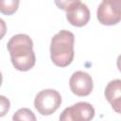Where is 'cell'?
Returning <instances> with one entry per match:
<instances>
[{
    "instance_id": "obj_1",
    "label": "cell",
    "mask_w": 121,
    "mask_h": 121,
    "mask_svg": "<svg viewBox=\"0 0 121 121\" xmlns=\"http://www.w3.org/2000/svg\"><path fill=\"white\" fill-rule=\"evenodd\" d=\"M11 63L18 71L30 70L36 61L33 51V42L26 34H16L10 38L7 44Z\"/></svg>"
},
{
    "instance_id": "obj_2",
    "label": "cell",
    "mask_w": 121,
    "mask_h": 121,
    "mask_svg": "<svg viewBox=\"0 0 121 121\" xmlns=\"http://www.w3.org/2000/svg\"><path fill=\"white\" fill-rule=\"evenodd\" d=\"M75 36L68 30H60L53 36L50 43L51 60L60 67L68 66L74 59Z\"/></svg>"
},
{
    "instance_id": "obj_3",
    "label": "cell",
    "mask_w": 121,
    "mask_h": 121,
    "mask_svg": "<svg viewBox=\"0 0 121 121\" xmlns=\"http://www.w3.org/2000/svg\"><path fill=\"white\" fill-rule=\"evenodd\" d=\"M56 5L66 11L68 22L74 26H83L90 20V10L88 7L79 0L56 1Z\"/></svg>"
},
{
    "instance_id": "obj_4",
    "label": "cell",
    "mask_w": 121,
    "mask_h": 121,
    "mask_svg": "<svg viewBox=\"0 0 121 121\" xmlns=\"http://www.w3.org/2000/svg\"><path fill=\"white\" fill-rule=\"evenodd\" d=\"M61 104L60 94L54 89H44L37 94L34 99V107L42 115H50L55 112Z\"/></svg>"
},
{
    "instance_id": "obj_5",
    "label": "cell",
    "mask_w": 121,
    "mask_h": 121,
    "mask_svg": "<svg viewBox=\"0 0 121 121\" xmlns=\"http://www.w3.org/2000/svg\"><path fill=\"white\" fill-rule=\"evenodd\" d=\"M97 20L105 26H113L121 19V1L104 0L100 3L96 11Z\"/></svg>"
},
{
    "instance_id": "obj_6",
    "label": "cell",
    "mask_w": 121,
    "mask_h": 121,
    "mask_svg": "<svg viewBox=\"0 0 121 121\" xmlns=\"http://www.w3.org/2000/svg\"><path fill=\"white\" fill-rule=\"evenodd\" d=\"M95 116V109L88 102H78L65 108L60 115V121H91Z\"/></svg>"
},
{
    "instance_id": "obj_7",
    "label": "cell",
    "mask_w": 121,
    "mask_h": 121,
    "mask_svg": "<svg viewBox=\"0 0 121 121\" xmlns=\"http://www.w3.org/2000/svg\"><path fill=\"white\" fill-rule=\"evenodd\" d=\"M69 86L73 94L78 96H86L93 91V79L92 77L83 71L75 72L69 80Z\"/></svg>"
},
{
    "instance_id": "obj_8",
    "label": "cell",
    "mask_w": 121,
    "mask_h": 121,
    "mask_svg": "<svg viewBox=\"0 0 121 121\" xmlns=\"http://www.w3.org/2000/svg\"><path fill=\"white\" fill-rule=\"evenodd\" d=\"M104 94L112 109L119 113L121 107V80L114 79L110 81L105 88Z\"/></svg>"
},
{
    "instance_id": "obj_9",
    "label": "cell",
    "mask_w": 121,
    "mask_h": 121,
    "mask_svg": "<svg viewBox=\"0 0 121 121\" xmlns=\"http://www.w3.org/2000/svg\"><path fill=\"white\" fill-rule=\"evenodd\" d=\"M12 121H37V119L30 109L22 108L12 115Z\"/></svg>"
},
{
    "instance_id": "obj_10",
    "label": "cell",
    "mask_w": 121,
    "mask_h": 121,
    "mask_svg": "<svg viewBox=\"0 0 121 121\" xmlns=\"http://www.w3.org/2000/svg\"><path fill=\"white\" fill-rule=\"evenodd\" d=\"M18 0H0V12L5 15L13 14L19 6Z\"/></svg>"
},
{
    "instance_id": "obj_11",
    "label": "cell",
    "mask_w": 121,
    "mask_h": 121,
    "mask_svg": "<svg viewBox=\"0 0 121 121\" xmlns=\"http://www.w3.org/2000/svg\"><path fill=\"white\" fill-rule=\"evenodd\" d=\"M9 108H10L9 100L4 95H0V117L6 115Z\"/></svg>"
},
{
    "instance_id": "obj_12",
    "label": "cell",
    "mask_w": 121,
    "mask_h": 121,
    "mask_svg": "<svg viewBox=\"0 0 121 121\" xmlns=\"http://www.w3.org/2000/svg\"><path fill=\"white\" fill-rule=\"evenodd\" d=\"M7 32V26H6V23L3 19L0 18V40L5 36Z\"/></svg>"
},
{
    "instance_id": "obj_13",
    "label": "cell",
    "mask_w": 121,
    "mask_h": 121,
    "mask_svg": "<svg viewBox=\"0 0 121 121\" xmlns=\"http://www.w3.org/2000/svg\"><path fill=\"white\" fill-rule=\"evenodd\" d=\"M2 79H3V77H2V74H1V72H0V86H1V84H2Z\"/></svg>"
}]
</instances>
